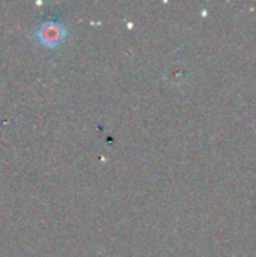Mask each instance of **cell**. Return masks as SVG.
I'll return each instance as SVG.
<instances>
[{
    "label": "cell",
    "mask_w": 256,
    "mask_h": 257,
    "mask_svg": "<svg viewBox=\"0 0 256 257\" xmlns=\"http://www.w3.org/2000/svg\"><path fill=\"white\" fill-rule=\"evenodd\" d=\"M65 38V29L62 24L59 23H44L41 24L39 30H38V39L41 41V44L47 45V47H54L57 44H60Z\"/></svg>",
    "instance_id": "obj_1"
}]
</instances>
